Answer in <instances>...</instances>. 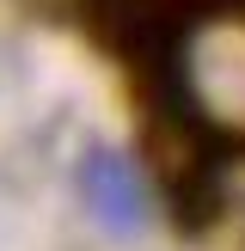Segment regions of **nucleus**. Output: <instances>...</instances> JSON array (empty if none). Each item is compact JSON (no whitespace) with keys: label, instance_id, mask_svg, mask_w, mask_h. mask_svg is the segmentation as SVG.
I'll return each mask as SVG.
<instances>
[{"label":"nucleus","instance_id":"1","mask_svg":"<svg viewBox=\"0 0 245 251\" xmlns=\"http://www.w3.org/2000/svg\"><path fill=\"white\" fill-rule=\"evenodd\" d=\"M74 184H80V202L86 215L98 221L104 233H141L147 227V184L141 172H135L129 153H117V147H92V153L80 159V172H74Z\"/></svg>","mask_w":245,"mask_h":251}]
</instances>
